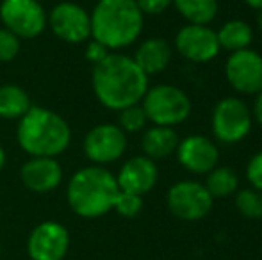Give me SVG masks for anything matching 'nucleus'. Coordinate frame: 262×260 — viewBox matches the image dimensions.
Returning <instances> with one entry per match:
<instances>
[{
	"instance_id": "1",
	"label": "nucleus",
	"mask_w": 262,
	"mask_h": 260,
	"mask_svg": "<svg viewBox=\"0 0 262 260\" xmlns=\"http://www.w3.org/2000/svg\"><path fill=\"white\" fill-rule=\"evenodd\" d=\"M148 89V75L123 54H109L93 68V91L104 107L121 111L143 100Z\"/></svg>"
},
{
	"instance_id": "2",
	"label": "nucleus",
	"mask_w": 262,
	"mask_h": 260,
	"mask_svg": "<svg viewBox=\"0 0 262 260\" xmlns=\"http://www.w3.org/2000/svg\"><path fill=\"white\" fill-rule=\"evenodd\" d=\"M90 18L91 38L109 50L136 43L145 23V14L136 0H98Z\"/></svg>"
},
{
	"instance_id": "3",
	"label": "nucleus",
	"mask_w": 262,
	"mask_h": 260,
	"mask_svg": "<svg viewBox=\"0 0 262 260\" xmlns=\"http://www.w3.org/2000/svg\"><path fill=\"white\" fill-rule=\"evenodd\" d=\"M18 145L32 157H57L68 148L72 130L57 112L31 107L20 118L16 130Z\"/></svg>"
},
{
	"instance_id": "4",
	"label": "nucleus",
	"mask_w": 262,
	"mask_h": 260,
	"mask_svg": "<svg viewBox=\"0 0 262 260\" xmlns=\"http://www.w3.org/2000/svg\"><path fill=\"white\" fill-rule=\"evenodd\" d=\"M120 193L116 177L102 166H88L72 177L66 198L75 214L80 218H100L113 210Z\"/></svg>"
},
{
	"instance_id": "5",
	"label": "nucleus",
	"mask_w": 262,
	"mask_h": 260,
	"mask_svg": "<svg viewBox=\"0 0 262 260\" xmlns=\"http://www.w3.org/2000/svg\"><path fill=\"white\" fill-rule=\"evenodd\" d=\"M145 114L148 122L161 127H177L191 114V98L173 84H157L148 87L143 97Z\"/></svg>"
},
{
	"instance_id": "6",
	"label": "nucleus",
	"mask_w": 262,
	"mask_h": 260,
	"mask_svg": "<svg viewBox=\"0 0 262 260\" xmlns=\"http://www.w3.org/2000/svg\"><path fill=\"white\" fill-rule=\"evenodd\" d=\"M252 111L237 97H227L216 104L212 111V134L223 145L243 141L252 130Z\"/></svg>"
},
{
	"instance_id": "7",
	"label": "nucleus",
	"mask_w": 262,
	"mask_h": 260,
	"mask_svg": "<svg viewBox=\"0 0 262 260\" xmlns=\"http://www.w3.org/2000/svg\"><path fill=\"white\" fill-rule=\"evenodd\" d=\"M166 203L175 218L182 221H200L212 210L214 198L200 182L180 180L169 187Z\"/></svg>"
},
{
	"instance_id": "8",
	"label": "nucleus",
	"mask_w": 262,
	"mask_h": 260,
	"mask_svg": "<svg viewBox=\"0 0 262 260\" xmlns=\"http://www.w3.org/2000/svg\"><path fill=\"white\" fill-rule=\"evenodd\" d=\"M0 20L7 31L25 39L36 38L47 27V14L39 0H4Z\"/></svg>"
},
{
	"instance_id": "9",
	"label": "nucleus",
	"mask_w": 262,
	"mask_h": 260,
	"mask_svg": "<svg viewBox=\"0 0 262 260\" xmlns=\"http://www.w3.org/2000/svg\"><path fill=\"white\" fill-rule=\"evenodd\" d=\"M225 77L237 93L257 94L262 91V56L252 49L230 52L225 63Z\"/></svg>"
},
{
	"instance_id": "10",
	"label": "nucleus",
	"mask_w": 262,
	"mask_h": 260,
	"mask_svg": "<svg viewBox=\"0 0 262 260\" xmlns=\"http://www.w3.org/2000/svg\"><path fill=\"white\" fill-rule=\"evenodd\" d=\"M175 49L189 63L205 64L216 59L221 46L216 31H212L209 25L187 23L177 32Z\"/></svg>"
},
{
	"instance_id": "11",
	"label": "nucleus",
	"mask_w": 262,
	"mask_h": 260,
	"mask_svg": "<svg viewBox=\"0 0 262 260\" xmlns=\"http://www.w3.org/2000/svg\"><path fill=\"white\" fill-rule=\"evenodd\" d=\"M47 23L59 39L68 43H82L91 36V18L82 6L61 2L50 11Z\"/></svg>"
},
{
	"instance_id": "12",
	"label": "nucleus",
	"mask_w": 262,
	"mask_h": 260,
	"mask_svg": "<svg viewBox=\"0 0 262 260\" xmlns=\"http://www.w3.org/2000/svg\"><path fill=\"white\" fill-rule=\"evenodd\" d=\"M127 150V135L118 125L102 123L93 127L84 139V152L95 164H109L118 160Z\"/></svg>"
},
{
	"instance_id": "13",
	"label": "nucleus",
	"mask_w": 262,
	"mask_h": 260,
	"mask_svg": "<svg viewBox=\"0 0 262 260\" xmlns=\"http://www.w3.org/2000/svg\"><path fill=\"white\" fill-rule=\"evenodd\" d=\"M68 246V230L57 221H45L31 232L27 251L32 260H62Z\"/></svg>"
},
{
	"instance_id": "14",
	"label": "nucleus",
	"mask_w": 262,
	"mask_h": 260,
	"mask_svg": "<svg viewBox=\"0 0 262 260\" xmlns=\"http://www.w3.org/2000/svg\"><path fill=\"white\" fill-rule=\"evenodd\" d=\"M175 153L180 166L196 175L209 173L212 168L217 166V160H220L217 146L207 135L202 134H193L180 139Z\"/></svg>"
},
{
	"instance_id": "15",
	"label": "nucleus",
	"mask_w": 262,
	"mask_h": 260,
	"mask_svg": "<svg viewBox=\"0 0 262 260\" xmlns=\"http://www.w3.org/2000/svg\"><path fill=\"white\" fill-rule=\"evenodd\" d=\"M159 170L156 160L148 159L146 155H138L128 159L121 166L120 173L116 177L120 191L132 193V195H146L157 184Z\"/></svg>"
},
{
	"instance_id": "16",
	"label": "nucleus",
	"mask_w": 262,
	"mask_h": 260,
	"mask_svg": "<svg viewBox=\"0 0 262 260\" xmlns=\"http://www.w3.org/2000/svg\"><path fill=\"white\" fill-rule=\"evenodd\" d=\"M20 178L34 193H50L61 184L62 168L54 157H32L21 166Z\"/></svg>"
},
{
	"instance_id": "17",
	"label": "nucleus",
	"mask_w": 262,
	"mask_h": 260,
	"mask_svg": "<svg viewBox=\"0 0 262 260\" xmlns=\"http://www.w3.org/2000/svg\"><path fill=\"white\" fill-rule=\"evenodd\" d=\"M171 46L166 39L162 38H150L145 39L141 45L136 49V54L132 59L136 64L143 69L145 75H159L168 68L169 61H171Z\"/></svg>"
},
{
	"instance_id": "18",
	"label": "nucleus",
	"mask_w": 262,
	"mask_h": 260,
	"mask_svg": "<svg viewBox=\"0 0 262 260\" xmlns=\"http://www.w3.org/2000/svg\"><path fill=\"white\" fill-rule=\"evenodd\" d=\"M179 141V134H177V130L173 127L154 125L143 134L141 146L148 159L161 160L177 152Z\"/></svg>"
},
{
	"instance_id": "19",
	"label": "nucleus",
	"mask_w": 262,
	"mask_h": 260,
	"mask_svg": "<svg viewBox=\"0 0 262 260\" xmlns=\"http://www.w3.org/2000/svg\"><path fill=\"white\" fill-rule=\"evenodd\" d=\"M217 41L223 50L228 52H237V50L250 49L253 41L252 25L246 23L245 20H230L216 31Z\"/></svg>"
},
{
	"instance_id": "20",
	"label": "nucleus",
	"mask_w": 262,
	"mask_h": 260,
	"mask_svg": "<svg viewBox=\"0 0 262 260\" xmlns=\"http://www.w3.org/2000/svg\"><path fill=\"white\" fill-rule=\"evenodd\" d=\"M31 107V98L20 86H0V118L20 120Z\"/></svg>"
},
{
	"instance_id": "21",
	"label": "nucleus",
	"mask_w": 262,
	"mask_h": 260,
	"mask_svg": "<svg viewBox=\"0 0 262 260\" xmlns=\"http://www.w3.org/2000/svg\"><path fill=\"white\" fill-rule=\"evenodd\" d=\"M173 6L187 20V23L209 25L217 16V0H173Z\"/></svg>"
},
{
	"instance_id": "22",
	"label": "nucleus",
	"mask_w": 262,
	"mask_h": 260,
	"mask_svg": "<svg viewBox=\"0 0 262 260\" xmlns=\"http://www.w3.org/2000/svg\"><path fill=\"white\" fill-rule=\"evenodd\" d=\"M204 185L207 187L209 195L212 198H227L237 193L239 178L232 168L216 166L207 173V180Z\"/></svg>"
},
{
	"instance_id": "23",
	"label": "nucleus",
	"mask_w": 262,
	"mask_h": 260,
	"mask_svg": "<svg viewBox=\"0 0 262 260\" xmlns=\"http://www.w3.org/2000/svg\"><path fill=\"white\" fill-rule=\"evenodd\" d=\"M235 208L246 219H262V191L246 187L235 195Z\"/></svg>"
},
{
	"instance_id": "24",
	"label": "nucleus",
	"mask_w": 262,
	"mask_h": 260,
	"mask_svg": "<svg viewBox=\"0 0 262 260\" xmlns=\"http://www.w3.org/2000/svg\"><path fill=\"white\" fill-rule=\"evenodd\" d=\"M118 122H120L118 127H120L121 130L134 134V132L145 129L146 123H148V118H146V114H145V109L139 104H136V105H130V107L121 109Z\"/></svg>"
},
{
	"instance_id": "25",
	"label": "nucleus",
	"mask_w": 262,
	"mask_h": 260,
	"mask_svg": "<svg viewBox=\"0 0 262 260\" xmlns=\"http://www.w3.org/2000/svg\"><path fill=\"white\" fill-rule=\"evenodd\" d=\"M114 210L123 218H136L143 208V200L139 195H132V193L120 191L114 201Z\"/></svg>"
},
{
	"instance_id": "26",
	"label": "nucleus",
	"mask_w": 262,
	"mask_h": 260,
	"mask_svg": "<svg viewBox=\"0 0 262 260\" xmlns=\"http://www.w3.org/2000/svg\"><path fill=\"white\" fill-rule=\"evenodd\" d=\"M20 52V38L7 29H0V63H9Z\"/></svg>"
},
{
	"instance_id": "27",
	"label": "nucleus",
	"mask_w": 262,
	"mask_h": 260,
	"mask_svg": "<svg viewBox=\"0 0 262 260\" xmlns=\"http://www.w3.org/2000/svg\"><path fill=\"white\" fill-rule=\"evenodd\" d=\"M246 180L253 189L262 191V152L255 153L246 164Z\"/></svg>"
},
{
	"instance_id": "28",
	"label": "nucleus",
	"mask_w": 262,
	"mask_h": 260,
	"mask_svg": "<svg viewBox=\"0 0 262 260\" xmlns=\"http://www.w3.org/2000/svg\"><path fill=\"white\" fill-rule=\"evenodd\" d=\"M138 7L141 9L143 14H161L168 9L169 6H173V0H136Z\"/></svg>"
},
{
	"instance_id": "29",
	"label": "nucleus",
	"mask_w": 262,
	"mask_h": 260,
	"mask_svg": "<svg viewBox=\"0 0 262 260\" xmlns=\"http://www.w3.org/2000/svg\"><path fill=\"white\" fill-rule=\"evenodd\" d=\"M109 54H111V50L105 49L102 43L95 41V39L88 43V46H86V59L93 64H98L100 61H104Z\"/></svg>"
},
{
	"instance_id": "30",
	"label": "nucleus",
	"mask_w": 262,
	"mask_h": 260,
	"mask_svg": "<svg viewBox=\"0 0 262 260\" xmlns=\"http://www.w3.org/2000/svg\"><path fill=\"white\" fill-rule=\"evenodd\" d=\"M252 118L262 127V91L255 94V100H253V107H252Z\"/></svg>"
},
{
	"instance_id": "31",
	"label": "nucleus",
	"mask_w": 262,
	"mask_h": 260,
	"mask_svg": "<svg viewBox=\"0 0 262 260\" xmlns=\"http://www.w3.org/2000/svg\"><path fill=\"white\" fill-rule=\"evenodd\" d=\"M245 2H246V6H250L252 9H257V11L262 9V0H245Z\"/></svg>"
},
{
	"instance_id": "32",
	"label": "nucleus",
	"mask_w": 262,
	"mask_h": 260,
	"mask_svg": "<svg viewBox=\"0 0 262 260\" xmlns=\"http://www.w3.org/2000/svg\"><path fill=\"white\" fill-rule=\"evenodd\" d=\"M4 166H6V152H4L2 145H0V171H2Z\"/></svg>"
},
{
	"instance_id": "33",
	"label": "nucleus",
	"mask_w": 262,
	"mask_h": 260,
	"mask_svg": "<svg viewBox=\"0 0 262 260\" xmlns=\"http://www.w3.org/2000/svg\"><path fill=\"white\" fill-rule=\"evenodd\" d=\"M257 27H259V31L262 32V9L257 13Z\"/></svg>"
}]
</instances>
